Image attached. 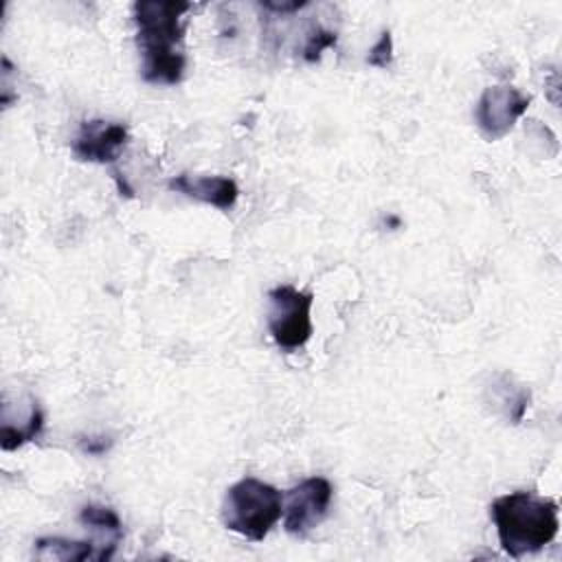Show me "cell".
I'll use <instances>...</instances> for the list:
<instances>
[{
  "label": "cell",
  "instance_id": "cell-1",
  "mask_svg": "<svg viewBox=\"0 0 562 562\" xmlns=\"http://www.w3.org/2000/svg\"><path fill=\"white\" fill-rule=\"evenodd\" d=\"M191 9V2H134L132 11L136 24V42L143 55L140 75L147 83L176 86L182 81L187 68V57L182 53L184 13Z\"/></svg>",
  "mask_w": 562,
  "mask_h": 562
},
{
  "label": "cell",
  "instance_id": "cell-2",
  "mask_svg": "<svg viewBox=\"0 0 562 562\" xmlns=\"http://www.w3.org/2000/svg\"><path fill=\"white\" fill-rule=\"evenodd\" d=\"M501 549L509 558H522L544 549L560 529L558 503L533 492H509L490 505Z\"/></svg>",
  "mask_w": 562,
  "mask_h": 562
},
{
  "label": "cell",
  "instance_id": "cell-3",
  "mask_svg": "<svg viewBox=\"0 0 562 562\" xmlns=\"http://www.w3.org/2000/svg\"><path fill=\"white\" fill-rule=\"evenodd\" d=\"M283 514L281 492L255 476H244L233 483L224 496L222 522L226 529L261 542Z\"/></svg>",
  "mask_w": 562,
  "mask_h": 562
},
{
  "label": "cell",
  "instance_id": "cell-4",
  "mask_svg": "<svg viewBox=\"0 0 562 562\" xmlns=\"http://www.w3.org/2000/svg\"><path fill=\"white\" fill-rule=\"evenodd\" d=\"M312 292L277 285L268 292V331L283 351H296L312 338Z\"/></svg>",
  "mask_w": 562,
  "mask_h": 562
},
{
  "label": "cell",
  "instance_id": "cell-5",
  "mask_svg": "<svg viewBox=\"0 0 562 562\" xmlns=\"http://www.w3.org/2000/svg\"><path fill=\"white\" fill-rule=\"evenodd\" d=\"M331 483L323 476H310L288 490L283 503V527L290 536L305 538L316 529L331 505Z\"/></svg>",
  "mask_w": 562,
  "mask_h": 562
},
{
  "label": "cell",
  "instance_id": "cell-6",
  "mask_svg": "<svg viewBox=\"0 0 562 562\" xmlns=\"http://www.w3.org/2000/svg\"><path fill=\"white\" fill-rule=\"evenodd\" d=\"M527 108L529 97L522 94L518 88L490 86L483 90L474 110L479 132L487 140H498L514 127V123L527 112Z\"/></svg>",
  "mask_w": 562,
  "mask_h": 562
},
{
  "label": "cell",
  "instance_id": "cell-7",
  "mask_svg": "<svg viewBox=\"0 0 562 562\" xmlns=\"http://www.w3.org/2000/svg\"><path fill=\"white\" fill-rule=\"evenodd\" d=\"M127 143V125L92 119L83 121L75 140H72V154L77 160L83 162H114L121 149Z\"/></svg>",
  "mask_w": 562,
  "mask_h": 562
},
{
  "label": "cell",
  "instance_id": "cell-8",
  "mask_svg": "<svg viewBox=\"0 0 562 562\" xmlns=\"http://www.w3.org/2000/svg\"><path fill=\"white\" fill-rule=\"evenodd\" d=\"M167 187L187 198L211 204L220 211H228L235 206L239 198L237 182L228 176H189L180 173L167 182Z\"/></svg>",
  "mask_w": 562,
  "mask_h": 562
},
{
  "label": "cell",
  "instance_id": "cell-9",
  "mask_svg": "<svg viewBox=\"0 0 562 562\" xmlns=\"http://www.w3.org/2000/svg\"><path fill=\"white\" fill-rule=\"evenodd\" d=\"M79 522L94 529L99 533V553L97 560H110L119 540L123 538V525L121 518L112 507L88 503L79 509Z\"/></svg>",
  "mask_w": 562,
  "mask_h": 562
},
{
  "label": "cell",
  "instance_id": "cell-10",
  "mask_svg": "<svg viewBox=\"0 0 562 562\" xmlns=\"http://www.w3.org/2000/svg\"><path fill=\"white\" fill-rule=\"evenodd\" d=\"M97 542L94 540H70L61 536H46L35 540V558L40 560H61V562H79L94 558Z\"/></svg>",
  "mask_w": 562,
  "mask_h": 562
},
{
  "label": "cell",
  "instance_id": "cell-11",
  "mask_svg": "<svg viewBox=\"0 0 562 562\" xmlns=\"http://www.w3.org/2000/svg\"><path fill=\"white\" fill-rule=\"evenodd\" d=\"M42 428H44V413L37 406V402H31V411L20 426L2 424V439H0L2 450H15L26 441H33L42 432Z\"/></svg>",
  "mask_w": 562,
  "mask_h": 562
},
{
  "label": "cell",
  "instance_id": "cell-12",
  "mask_svg": "<svg viewBox=\"0 0 562 562\" xmlns=\"http://www.w3.org/2000/svg\"><path fill=\"white\" fill-rule=\"evenodd\" d=\"M336 33L334 31H329V29H323V26H312L310 31H307V35H305V44H303V48H301V57L305 59V61H318L321 59V53L325 50V48H331V46H336Z\"/></svg>",
  "mask_w": 562,
  "mask_h": 562
},
{
  "label": "cell",
  "instance_id": "cell-13",
  "mask_svg": "<svg viewBox=\"0 0 562 562\" xmlns=\"http://www.w3.org/2000/svg\"><path fill=\"white\" fill-rule=\"evenodd\" d=\"M391 61H393V37H391V31L384 29L380 33V40L371 46L367 55V64L375 68H389Z\"/></svg>",
  "mask_w": 562,
  "mask_h": 562
},
{
  "label": "cell",
  "instance_id": "cell-14",
  "mask_svg": "<svg viewBox=\"0 0 562 562\" xmlns=\"http://www.w3.org/2000/svg\"><path fill=\"white\" fill-rule=\"evenodd\" d=\"M110 446H112V439L103 437V435H99V437H81L79 439V448L86 454H103V452L110 450Z\"/></svg>",
  "mask_w": 562,
  "mask_h": 562
},
{
  "label": "cell",
  "instance_id": "cell-15",
  "mask_svg": "<svg viewBox=\"0 0 562 562\" xmlns=\"http://www.w3.org/2000/svg\"><path fill=\"white\" fill-rule=\"evenodd\" d=\"M263 9H270V11H277V13H292V11H299V9H305L307 2H263L261 4Z\"/></svg>",
  "mask_w": 562,
  "mask_h": 562
}]
</instances>
